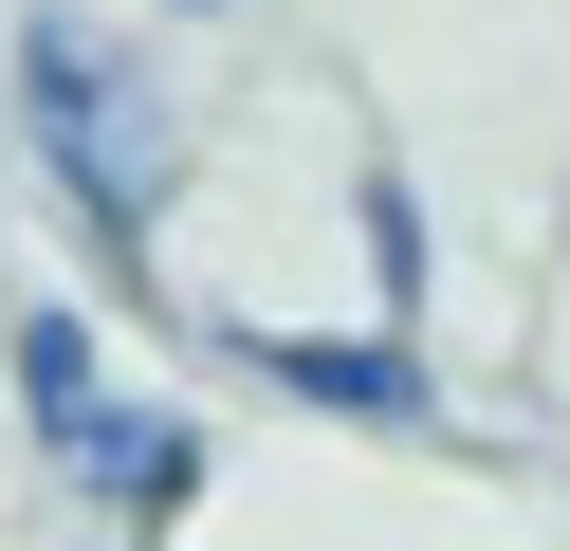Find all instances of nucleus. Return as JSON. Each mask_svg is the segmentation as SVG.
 <instances>
[{
  "label": "nucleus",
  "instance_id": "obj_1",
  "mask_svg": "<svg viewBox=\"0 0 570 551\" xmlns=\"http://www.w3.org/2000/svg\"><path fill=\"white\" fill-rule=\"evenodd\" d=\"M19 129H38V166L75 184V220H92L111 257L166 220V110H148V73H129L111 37L19 19Z\"/></svg>",
  "mask_w": 570,
  "mask_h": 551
},
{
  "label": "nucleus",
  "instance_id": "obj_2",
  "mask_svg": "<svg viewBox=\"0 0 570 551\" xmlns=\"http://www.w3.org/2000/svg\"><path fill=\"white\" fill-rule=\"evenodd\" d=\"M56 460H75V496H111L129 533H166V514L203 496V441H185V423H148V404H111V386L56 423Z\"/></svg>",
  "mask_w": 570,
  "mask_h": 551
},
{
  "label": "nucleus",
  "instance_id": "obj_3",
  "mask_svg": "<svg viewBox=\"0 0 570 551\" xmlns=\"http://www.w3.org/2000/svg\"><path fill=\"white\" fill-rule=\"evenodd\" d=\"M239 367H276V386H295V404H332V423H423L405 331H239Z\"/></svg>",
  "mask_w": 570,
  "mask_h": 551
},
{
  "label": "nucleus",
  "instance_id": "obj_4",
  "mask_svg": "<svg viewBox=\"0 0 570 551\" xmlns=\"http://www.w3.org/2000/svg\"><path fill=\"white\" fill-rule=\"evenodd\" d=\"M92 386H111V350H92V331H75V313H19V404H38V441H56V423H75V404H92Z\"/></svg>",
  "mask_w": 570,
  "mask_h": 551
},
{
  "label": "nucleus",
  "instance_id": "obj_5",
  "mask_svg": "<svg viewBox=\"0 0 570 551\" xmlns=\"http://www.w3.org/2000/svg\"><path fill=\"white\" fill-rule=\"evenodd\" d=\"M185 19H203V0H185Z\"/></svg>",
  "mask_w": 570,
  "mask_h": 551
}]
</instances>
